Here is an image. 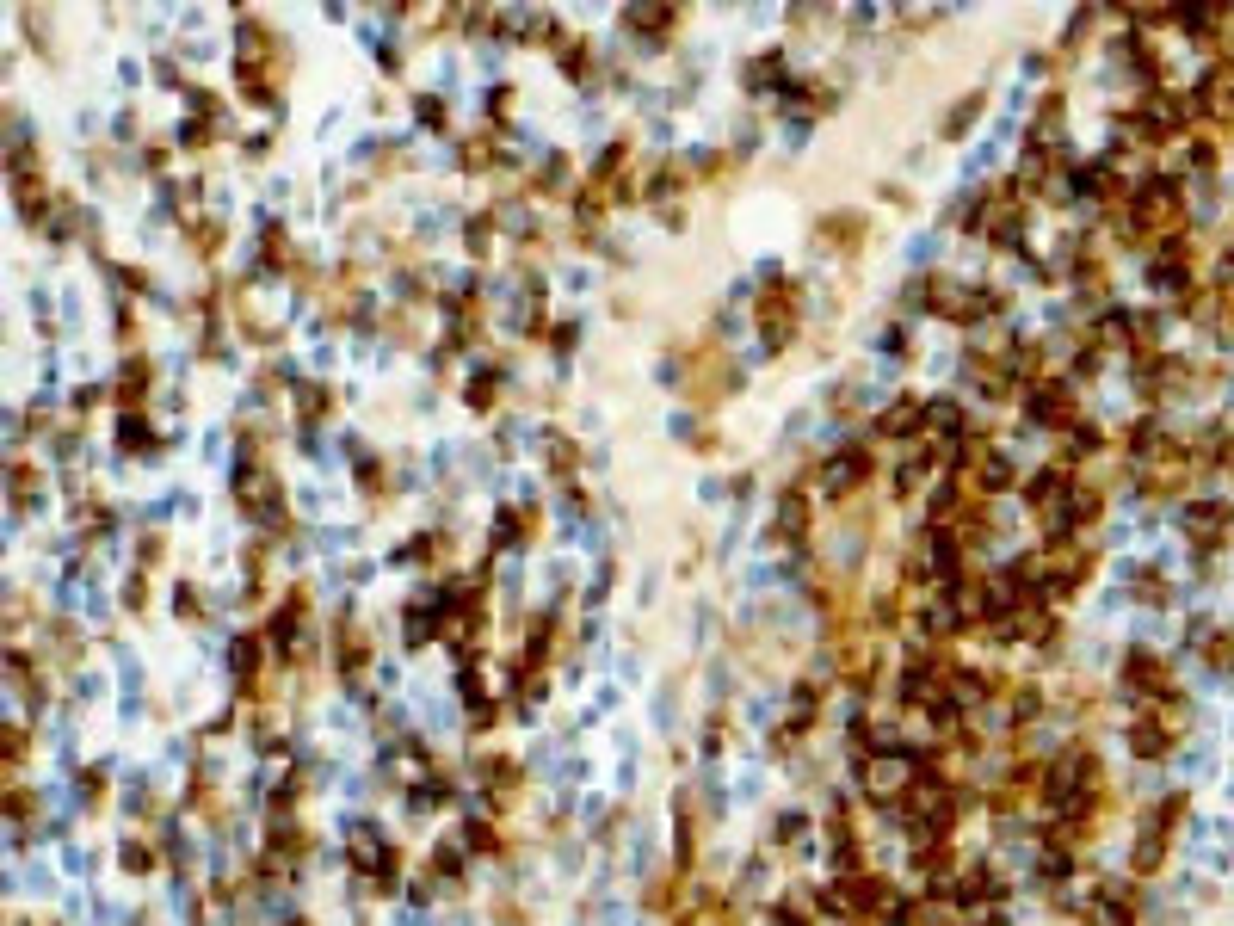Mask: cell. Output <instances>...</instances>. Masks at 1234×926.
I'll return each instance as SVG.
<instances>
[{
    "mask_svg": "<svg viewBox=\"0 0 1234 926\" xmlns=\"http://www.w3.org/2000/svg\"><path fill=\"white\" fill-rule=\"evenodd\" d=\"M346 859H352V871H365L377 889L395 883V846L377 828H352V852H346Z\"/></svg>",
    "mask_w": 1234,
    "mask_h": 926,
    "instance_id": "cell-1",
    "label": "cell"
},
{
    "mask_svg": "<svg viewBox=\"0 0 1234 926\" xmlns=\"http://www.w3.org/2000/svg\"><path fill=\"white\" fill-rule=\"evenodd\" d=\"M759 334H766V346H790L796 334V284H772L766 297H759Z\"/></svg>",
    "mask_w": 1234,
    "mask_h": 926,
    "instance_id": "cell-2",
    "label": "cell"
},
{
    "mask_svg": "<svg viewBox=\"0 0 1234 926\" xmlns=\"http://www.w3.org/2000/svg\"><path fill=\"white\" fill-rule=\"evenodd\" d=\"M1185 531H1191L1197 550H1216L1234 531V507L1228 501H1197V507H1185Z\"/></svg>",
    "mask_w": 1234,
    "mask_h": 926,
    "instance_id": "cell-3",
    "label": "cell"
},
{
    "mask_svg": "<svg viewBox=\"0 0 1234 926\" xmlns=\"http://www.w3.org/2000/svg\"><path fill=\"white\" fill-rule=\"evenodd\" d=\"M1123 686H1130L1136 698H1148V704L1173 698V680H1167V667H1160V655H1148V649H1136L1130 661H1123Z\"/></svg>",
    "mask_w": 1234,
    "mask_h": 926,
    "instance_id": "cell-4",
    "label": "cell"
},
{
    "mask_svg": "<svg viewBox=\"0 0 1234 926\" xmlns=\"http://www.w3.org/2000/svg\"><path fill=\"white\" fill-rule=\"evenodd\" d=\"M278 501H284V494H278V482H272L266 470H253V476L241 470V507H247L253 519H260V525H278V519H284V507H278Z\"/></svg>",
    "mask_w": 1234,
    "mask_h": 926,
    "instance_id": "cell-5",
    "label": "cell"
},
{
    "mask_svg": "<svg viewBox=\"0 0 1234 926\" xmlns=\"http://www.w3.org/2000/svg\"><path fill=\"white\" fill-rule=\"evenodd\" d=\"M1173 723H1179V710H1160V717H1136L1130 723V747L1142 760H1160L1173 747Z\"/></svg>",
    "mask_w": 1234,
    "mask_h": 926,
    "instance_id": "cell-6",
    "label": "cell"
},
{
    "mask_svg": "<svg viewBox=\"0 0 1234 926\" xmlns=\"http://www.w3.org/2000/svg\"><path fill=\"white\" fill-rule=\"evenodd\" d=\"M1191 118V99H1173V93H1154V99H1142V112H1136V124L1148 130V136H1173L1179 124Z\"/></svg>",
    "mask_w": 1234,
    "mask_h": 926,
    "instance_id": "cell-7",
    "label": "cell"
},
{
    "mask_svg": "<svg viewBox=\"0 0 1234 926\" xmlns=\"http://www.w3.org/2000/svg\"><path fill=\"white\" fill-rule=\"evenodd\" d=\"M870 476V451H846V457H833L827 470H821V482H827V494H858V482Z\"/></svg>",
    "mask_w": 1234,
    "mask_h": 926,
    "instance_id": "cell-8",
    "label": "cell"
},
{
    "mask_svg": "<svg viewBox=\"0 0 1234 926\" xmlns=\"http://www.w3.org/2000/svg\"><path fill=\"white\" fill-rule=\"evenodd\" d=\"M1025 408H1031V420H1043V426H1068V420H1074V396H1068L1062 383H1043V389L1031 383V402H1025Z\"/></svg>",
    "mask_w": 1234,
    "mask_h": 926,
    "instance_id": "cell-9",
    "label": "cell"
},
{
    "mask_svg": "<svg viewBox=\"0 0 1234 926\" xmlns=\"http://www.w3.org/2000/svg\"><path fill=\"white\" fill-rule=\"evenodd\" d=\"M969 488H975V494L1012 488V463H1006L1000 451H975V463H969Z\"/></svg>",
    "mask_w": 1234,
    "mask_h": 926,
    "instance_id": "cell-10",
    "label": "cell"
},
{
    "mask_svg": "<svg viewBox=\"0 0 1234 926\" xmlns=\"http://www.w3.org/2000/svg\"><path fill=\"white\" fill-rule=\"evenodd\" d=\"M926 420H932V408H926L920 396H895V408H883V433L907 439V433H920Z\"/></svg>",
    "mask_w": 1234,
    "mask_h": 926,
    "instance_id": "cell-11",
    "label": "cell"
},
{
    "mask_svg": "<svg viewBox=\"0 0 1234 926\" xmlns=\"http://www.w3.org/2000/svg\"><path fill=\"white\" fill-rule=\"evenodd\" d=\"M778 531H784V538H803V531H809V501H803V494H784V507H778Z\"/></svg>",
    "mask_w": 1234,
    "mask_h": 926,
    "instance_id": "cell-12",
    "label": "cell"
},
{
    "mask_svg": "<svg viewBox=\"0 0 1234 926\" xmlns=\"http://www.w3.org/2000/svg\"><path fill=\"white\" fill-rule=\"evenodd\" d=\"M118 865H124L130 877H142V871H155V846H149V840H124V852H118Z\"/></svg>",
    "mask_w": 1234,
    "mask_h": 926,
    "instance_id": "cell-13",
    "label": "cell"
},
{
    "mask_svg": "<svg viewBox=\"0 0 1234 926\" xmlns=\"http://www.w3.org/2000/svg\"><path fill=\"white\" fill-rule=\"evenodd\" d=\"M858 235H864V217H827V223H821V241H846V247H858Z\"/></svg>",
    "mask_w": 1234,
    "mask_h": 926,
    "instance_id": "cell-14",
    "label": "cell"
},
{
    "mask_svg": "<svg viewBox=\"0 0 1234 926\" xmlns=\"http://www.w3.org/2000/svg\"><path fill=\"white\" fill-rule=\"evenodd\" d=\"M142 389H149V365H142V359H130V365L118 371V396H124V402H136Z\"/></svg>",
    "mask_w": 1234,
    "mask_h": 926,
    "instance_id": "cell-15",
    "label": "cell"
},
{
    "mask_svg": "<svg viewBox=\"0 0 1234 926\" xmlns=\"http://www.w3.org/2000/svg\"><path fill=\"white\" fill-rule=\"evenodd\" d=\"M630 25H636V31H667V25H673V7H630Z\"/></svg>",
    "mask_w": 1234,
    "mask_h": 926,
    "instance_id": "cell-16",
    "label": "cell"
},
{
    "mask_svg": "<svg viewBox=\"0 0 1234 926\" xmlns=\"http://www.w3.org/2000/svg\"><path fill=\"white\" fill-rule=\"evenodd\" d=\"M1037 710H1043V692H1037V686H1019V692H1012V723H1031Z\"/></svg>",
    "mask_w": 1234,
    "mask_h": 926,
    "instance_id": "cell-17",
    "label": "cell"
},
{
    "mask_svg": "<svg viewBox=\"0 0 1234 926\" xmlns=\"http://www.w3.org/2000/svg\"><path fill=\"white\" fill-rule=\"evenodd\" d=\"M926 470H932V457H907V463H901V476H895V488H901V494H914V488L926 482Z\"/></svg>",
    "mask_w": 1234,
    "mask_h": 926,
    "instance_id": "cell-18",
    "label": "cell"
},
{
    "mask_svg": "<svg viewBox=\"0 0 1234 926\" xmlns=\"http://www.w3.org/2000/svg\"><path fill=\"white\" fill-rule=\"evenodd\" d=\"M340 667H365V636L340 624Z\"/></svg>",
    "mask_w": 1234,
    "mask_h": 926,
    "instance_id": "cell-19",
    "label": "cell"
},
{
    "mask_svg": "<svg viewBox=\"0 0 1234 926\" xmlns=\"http://www.w3.org/2000/svg\"><path fill=\"white\" fill-rule=\"evenodd\" d=\"M975 105H982V99H957V112H951L945 124H938V130H945V136H963V130L975 124Z\"/></svg>",
    "mask_w": 1234,
    "mask_h": 926,
    "instance_id": "cell-20",
    "label": "cell"
},
{
    "mask_svg": "<svg viewBox=\"0 0 1234 926\" xmlns=\"http://www.w3.org/2000/svg\"><path fill=\"white\" fill-rule=\"evenodd\" d=\"M1210 667H1234V630H1222V636H1210Z\"/></svg>",
    "mask_w": 1234,
    "mask_h": 926,
    "instance_id": "cell-21",
    "label": "cell"
},
{
    "mask_svg": "<svg viewBox=\"0 0 1234 926\" xmlns=\"http://www.w3.org/2000/svg\"><path fill=\"white\" fill-rule=\"evenodd\" d=\"M253 667H260V643H253V636H241V643H235V673L247 680Z\"/></svg>",
    "mask_w": 1234,
    "mask_h": 926,
    "instance_id": "cell-22",
    "label": "cell"
},
{
    "mask_svg": "<svg viewBox=\"0 0 1234 926\" xmlns=\"http://www.w3.org/2000/svg\"><path fill=\"white\" fill-rule=\"evenodd\" d=\"M932 426H938V433H963V414H957L951 402H938V408H932Z\"/></svg>",
    "mask_w": 1234,
    "mask_h": 926,
    "instance_id": "cell-23",
    "label": "cell"
},
{
    "mask_svg": "<svg viewBox=\"0 0 1234 926\" xmlns=\"http://www.w3.org/2000/svg\"><path fill=\"white\" fill-rule=\"evenodd\" d=\"M550 463H556V470H574V445H568V439H550Z\"/></svg>",
    "mask_w": 1234,
    "mask_h": 926,
    "instance_id": "cell-24",
    "label": "cell"
},
{
    "mask_svg": "<svg viewBox=\"0 0 1234 926\" xmlns=\"http://www.w3.org/2000/svg\"><path fill=\"white\" fill-rule=\"evenodd\" d=\"M469 846H476V852H494L500 840H494V828H488V822H476V828H469Z\"/></svg>",
    "mask_w": 1234,
    "mask_h": 926,
    "instance_id": "cell-25",
    "label": "cell"
},
{
    "mask_svg": "<svg viewBox=\"0 0 1234 926\" xmlns=\"http://www.w3.org/2000/svg\"><path fill=\"white\" fill-rule=\"evenodd\" d=\"M1216 291H1222V303H1234V254L1222 260V272H1216Z\"/></svg>",
    "mask_w": 1234,
    "mask_h": 926,
    "instance_id": "cell-26",
    "label": "cell"
},
{
    "mask_svg": "<svg viewBox=\"0 0 1234 926\" xmlns=\"http://www.w3.org/2000/svg\"><path fill=\"white\" fill-rule=\"evenodd\" d=\"M488 396H494V377H476V383H469V402H476V408H488Z\"/></svg>",
    "mask_w": 1234,
    "mask_h": 926,
    "instance_id": "cell-27",
    "label": "cell"
},
{
    "mask_svg": "<svg viewBox=\"0 0 1234 926\" xmlns=\"http://www.w3.org/2000/svg\"><path fill=\"white\" fill-rule=\"evenodd\" d=\"M297 926H303V920H297Z\"/></svg>",
    "mask_w": 1234,
    "mask_h": 926,
    "instance_id": "cell-28",
    "label": "cell"
}]
</instances>
